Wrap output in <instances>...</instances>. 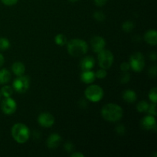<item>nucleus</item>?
I'll list each match as a JSON object with an SVG mask.
<instances>
[{
    "instance_id": "12",
    "label": "nucleus",
    "mask_w": 157,
    "mask_h": 157,
    "mask_svg": "<svg viewBox=\"0 0 157 157\" xmlns=\"http://www.w3.org/2000/svg\"><path fill=\"white\" fill-rule=\"evenodd\" d=\"M61 136L58 133H52L48 138L47 141H46V144L47 147L49 149H56L58 146L61 144Z\"/></svg>"
},
{
    "instance_id": "16",
    "label": "nucleus",
    "mask_w": 157,
    "mask_h": 157,
    "mask_svg": "<svg viewBox=\"0 0 157 157\" xmlns=\"http://www.w3.org/2000/svg\"><path fill=\"white\" fill-rule=\"evenodd\" d=\"M123 99L126 101V102L129 103V104H132L134 103L136 101V94L135 91L128 89V90H124V93L122 94Z\"/></svg>"
},
{
    "instance_id": "14",
    "label": "nucleus",
    "mask_w": 157,
    "mask_h": 157,
    "mask_svg": "<svg viewBox=\"0 0 157 157\" xmlns=\"http://www.w3.org/2000/svg\"><path fill=\"white\" fill-rule=\"evenodd\" d=\"M144 40L150 45L157 44V33L156 30H149L144 35Z\"/></svg>"
},
{
    "instance_id": "7",
    "label": "nucleus",
    "mask_w": 157,
    "mask_h": 157,
    "mask_svg": "<svg viewBox=\"0 0 157 157\" xmlns=\"http://www.w3.org/2000/svg\"><path fill=\"white\" fill-rule=\"evenodd\" d=\"M13 89L16 90L18 93H25L29 90L30 87V79L29 77L20 75L18 78L14 80Z\"/></svg>"
},
{
    "instance_id": "21",
    "label": "nucleus",
    "mask_w": 157,
    "mask_h": 157,
    "mask_svg": "<svg viewBox=\"0 0 157 157\" xmlns=\"http://www.w3.org/2000/svg\"><path fill=\"white\" fill-rule=\"evenodd\" d=\"M11 44L9 39L6 38H0V51H6L9 48Z\"/></svg>"
},
{
    "instance_id": "39",
    "label": "nucleus",
    "mask_w": 157,
    "mask_h": 157,
    "mask_svg": "<svg viewBox=\"0 0 157 157\" xmlns=\"http://www.w3.org/2000/svg\"><path fill=\"white\" fill-rule=\"evenodd\" d=\"M2 96V93H1V90H0V98H1Z\"/></svg>"
},
{
    "instance_id": "10",
    "label": "nucleus",
    "mask_w": 157,
    "mask_h": 157,
    "mask_svg": "<svg viewBox=\"0 0 157 157\" xmlns=\"http://www.w3.org/2000/svg\"><path fill=\"white\" fill-rule=\"evenodd\" d=\"M106 45V41L104 38L101 36H94L90 39V46L92 50L96 53H99L102 50H104Z\"/></svg>"
},
{
    "instance_id": "34",
    "label": "nucleus",
    "mask_w": 157,
    "mask_h": 157,
    "mask_svg": "<svg viewBox=\"0 0 157 157\" xmlns=\"http://www.w3.org/2000/svg\"><path fill=\"white\" fill-rule=\"evenodd\" d=\"M149 72H150V74H153V78H155L156 75V66L154 65L153 67H152L150 69V71H149Z\"/></svg>"
},
{
    "instance_id": "19",
    "label": "nucleus",
    "mask_w": 157,
    "mask_h": 157,
    "mask_svg": "<svg viewBox=\"0 0 157 157\" xmlns=\"http://www.w3.org/2000/svg\"><path fill=\"white\" fill-rule=\"evenodd\" d=\"M55 41L56 44L59 46H64L67 43V38L63 34H58L55 36Z\"/></svg>"
},
{
    "instance_id": "29",
    "label": "nucleus",
    "mask_w": 157,
    "mask_h": 157,
    "mask_svg": "<svg viewBox=\"0 0 157 157\" xmlns=\"http://www.w3.org/2000/svg\"><path fill=\"white\" fill-rule=\"evenodd\" d=\"M1 1L2 2L4 5H6V6H12L16 4V3L18 2V0H1Z\"/></svg>"
},
{
    "instance_id": "15",
    "label": "nucleus",
    "mask_w": 157,
    "mask_h": 157,
    "mask_svg": "<svg viewBox=\"0 0 157 157\" xmlns=\"http://www.w3.org/2000/svg\"><path fill=\"white\" fill-rule=\"evenodd\" d=\"M95 78V74L90 70H86L83 71V72L81 75V79L85 84H91L94 81Z\"/></svg>"
},
{
    "instance_id": "3",
    "label": "nucleus",
    "mask_w": 157,
    "mask_h": 157,
    "mask_svg": "<svg viewBox=\"0 0 157 157\" xmlns=\"http://www.w3.org/2000/svg\"><path fill=\"white\" fill-rule=\"evenodd\" d=\"M12 135L13 139L18 144L27 142L30 136V130L25 124L18 123L15 124L12 128Z\"/></svg>"
},
{
    "instance_id": "31",
    "label": "nucleus",
    "mask_w": 157,
    "mask_h": 157,
    "mask_svg": "<svg viewBox=\"0 0 157 157\" xmlns=\"http://www.w3.org/2000/svg\"><path fill=\"white\" fill-rule=\"evenodd\" d=\"M130 68V63H127V62H124L121 64V70L122 71L126 72V71H128L129 69Z\"/></svg>"
},
{
    "instance_id": "6",
    "label": "nucleus",
    "mask_w": 157,
    "mask_h": 157,
    "mask_svg": "<svg viewBox=\"0 0 157 157\" xmlns=\"http://www.w3.org/2000/svg\"><path fill=\"white\" fill-rule=\"evenodd\" d=\"M130 67L136 72H141L145 66V59L140 52H136L130 56Z\"/></svg>"
},
{
    "instance_id": "25",
    "label": "nucleus",
    "mask_w": 157,
    "mask_h": 157,
    "mask_svg": "<svg viewBox=\"0 0 157 157\" xmlns=\"http://www.w3.org/2000/svg\"><path fill=\"white\" fill-rule=\"evenodd\" d=\"M107 75V71H106L105 69L101 68L96 72V74H95V77H97L98 79H104V78H106Z\"/></svg>"
},
{
    "instance_id": "4",
    "label": "nucleus",
    "mask_w": 157,
    "mask_h": 157,
    "mask_svg": "<svg viewBox=\"0 0 157 157\" xmlns=\"http://www.w3.org/2000/svg\"><path fill=\"white\" fill-rule=\"evenodd\" d=\"M84 95L86 98L91 102H98L104 97V90L100 86L92 84L86 88Z\"/></svg>"
},
{
    "instance_id": "20",
    "label": "nucleus",
    "mask_w": 157,
    "mask_h": 157,
    "mask_svg": "<svg viewBox=\"0 0 157 157\" xmlns=\"http://www.w3.org/2000/svg\"><path fill=\"white\" fill-rule=\"evenodd\" d=\"M1 93L2 96H4L5 98H9L13 94V88L10 86L6 85L4 87H2L1 89Z\"/></svg>"
},
{
    "instance_id": "35",
    "label": "nucleus",
    "mask_w": 157,
    "mask_h": 157,
    "mask_svg": "<svg viewBox=\"0 0 157 157\" xmlns=\"http://www.w3.org/2000/svg\"><path fill=\"white\" fill-rule=\"evenodd\" d=\"M71 156L72 157H84V155L81 153H74L71 154Z\"/></svg>"
},
{
    "instance_id": "28",
    "label": "nucleus",
    "mask_w": 157,
    "mask_h": 157,
    "mask_svg": "<svg viewBox=\"0 0 157 157\" xmlns=\"http://www.w3.org/2000/svg\"><path fill=\"white\" fill-rule=\"evenodd\" d=\"M156 103H153L150 106H149L148 108V111L149 113H150V115H153V116H156Z\"/></svg>"
},
{
    "instance_id": "9",
    "label": "nucleus",
    "mask_w": 157,
    "mask_h": 157,
    "mask_svg": "<svg viewBox=\"0 0 157 157\" xmlns=\"http://www.w3.org/2000/svg\"><path fill=\"white\" fill-rule=\"evenodd\" d=\"M38 122L43 127H51L55 124V117L48 112L41 113L38 117Z\"/></svg>"
},
{
    "instance_id": "22",
    "label": "nucleus",
    "mask_w": 157,
    "mask_h": 157,
    "mask_svg": "<svg viewBox=\"0 0 157 157\" xmlns=\"http://www.w3.org/2000/svg\"><path fill=\"white\" fill-rule=\"evenodd\" d=\"M148 108H149V104L147 101H140V102L138 103L137 105H136V109H137L138 111L141 112V113L147 111Z\"/></svg>"
},
{
    "instance_id": "5",
    "label": "nucleus",
    "mask_w": 157,
    "mask_h": 157,
    "mask_svg": "<svg viewBox=\"0 0 157 157\" xmlns=\"http://www.w3.org/2000/svg\"><path fill=\"white\" fill-rule=\"evenodd\" d=\"M98 63L101 68L108 69L111 67L113 62V55L110 51L102 50L98 53Z\"/></svg>"
},
{
    "instance_id": "27",
    "label": "nucleus",
    "mask_w": 157,
    "mask_h": 157,
    "mask_svg": "<svg viewBox=\"0 0 157 157\" xmlns=\"http://www.w3.org/2000/svg\"><path fill=\"white\" fill-rule=\"evenodd\" d=\"M130 74H129L128 72L127 71L124 72V74L121 75V82L122 83V84H126V83H127L129 81H130Z\"/></svg>"
},
{
    "instance_id": "17",
    "label": "nucleus",
    "mask_w": 157,
    "mask_h": 157,
    "mask_svg": "<svg viewBox=\"0 0 157 157\" xmlns=\"http://www.w3.org/2000/svg\"><path fill=\"white\" fill-rule=\"evenodd\" d=\"M12 71L17 76L22 75L25 71V67L21 62H15L12 66Z\"/></svg>"
},
{
    "instance_id": "1",
    "label": "nucleus",
    "mask_w": 157,
    "mask_h": 157,
    "mask_svg": "<svg viewBox=\"0 0 157 157\" xmlns=\"http://www.w3.org/2000/svg\"><path fill=\"white\" fill-rule=\"evenodd\" d=\"M123 113L122 107L115 104H107L101 109V116L108 122H117L122 118Z\"/></svg>"
},
{
    "instance_id": "24",
    "label": "nucleus",
    "mask_w": 157,
    "mask_h": 157,
    "mask_svg": "<svg viewBox=\"0 0 157 157\" xmlns=\"http://www.w3.org/2000/svg\"><path fill=\"white\" fill-rule=\"evenodd\" d=\"M157 89L156 87H153L150 90L149 93V98L153 103H156L157 101Z\"/></svg>"
},
{
    "instance_id": "38",
    "label": "nucleus",
    "mask_w": 157,
    "mask_h": 157,
    "mask_svg": "<svg viewBox=\"0 0 157 157\" xmlns=\"http://www.w3.org/2000/svg\"><path fill=\"white\" fill-rule=\"evenodd\" d=\"M69 2H78V0H68Z\"/></svg>"
},
{
    "instance_id": "33",
    "label": "nucleus",
    "mask_w": 157,
    "mask_h": 157,
    "mask_svg": "<svg viewBox=\"0 0 157 157\" xmlns=\"http://www.w3.org/2000/svg\"><path fill=\"white\" fill-rule=\"evenodd\" d=\"M94 1L96 6H99V7H102L107 3V0H94Z\"/></svg>"
},
{
    "instance_id": "26",
    "label": "nucleus",
    "mask_w": 157,
    "mask_h": 157,
    "mask_svg": "<svg viewBox=\"0 0 157 157\" xmlns=\"http://www.w3.org/2000/svg\"><path fill=\"white\" fill-rule=\"evenodd\" d=\"M94 18L98 21H103L105 19V15L102 12H95L94 13Z\"/></svg>"
},
{
    "instance_id": "37",
    "label": "nucleus",
    "mask_w": 157,
    "mask_h": 157,
    "mask_svg": "<svg viewBox=\"0 0 157 157\" xmlns=\"http://www.w3.org/2000/svg\"><path fill=\"white\" fill-rule=\"evenodd\" d=\"M4 62H5L4 56H3V55L0 53V67H1V66H2V64H4Z\"/></svg>"
},
{
    "instance_id": "23",
    "label": "nucleus",
    "mask_w": 157,
    "mask_h": 157,
    "mask_svg": "<svg viewBox=\"0 0 157 157\" xmlns=\"http://www.w3.org/2000/svg\"><path fill=\"white\" fill-rule=\"evenodd\" d=\"M122 29L125 32H130L134 29V24L132 21H126L123 24Z\"/></svg>"
},
{
    "instance_id": "32",
    "label": "nucleus",
    "mask_w": 157,
    "mask_h": 157,
    "mask_svg": "<svg viewBox=\"0 0 157 157\" xmlns=\"http://www.w3.org/2000/svg\"><path fill=\"white\" fill-rule=\"evenodd\" d=\"M64 149L67 150V152H71L74 150V146L71 143L67 142L66 143L65 145H64Z\"/></svg>"
},
{
    "instance_id": "11",
    "label": "nucleus",
    "mask_w": 157,
    "mask_h": 157,
    "mask_svg": "<svg viewBox=\"0 0 157 157\" xmlns=\"http://www.w3.org/2000/svg\"><path fill=\"white\" fill-rule=\"evenodd\" d=\"M141 127L144 130H152V129H156V124L154 116L148 115V116H146L145 117L143 118V120L141 121Z\"/></svg>"
},
{
    "instance_id": "2",
    "label": "nucleus",
    "mask_w": 157,
    "mask_h": 157,
    "mask_svg": "<svg viewBox=\"0 0 157 157\" xmlns=\"http://www.w3.org/2000/svg\"><path fill=\"white\" fill-rule=\"evenodd\" d=\"M67 52L73 57H81L88 51V44L85 41L80 38L72 39L67 43Z\"/></svg>"
},
{
    "instance_id": "8",
    "label": "nucleus",
    "mask_w": 157,
    "mask_h": 157,
    "mask_svg": "<svg viewBox=\"0 0 157 157\" xmlns=\"http://www.w3.org/2000/svg\"><path fill=\"white\" fill-rule=\"evenodd\" d=\"M1 109L6 115H12L16 111L17 104L15 100L9 98H6L1 103Z\"/></svg>"
},
{
    "instance_id": "13",
    "label": "nucleus",
    "mask_w": 157,
    "mask_h": 157,
    "mask_svg": "<svg viewBox=\"0 0 157 157\" xmlns=\"http://www.w3.org/2000/svg\"><path fill=\"white\" fill-rule=\"evenodd\" d=\"M95 64L94 58L92 56H86L84 58H82L80 62V65H81V68L82 71L86 70H90L94 67Z\"/></svg>"
},
{
    "instance_id": "36",
    "label": "nucleus",
    "mask_w": 157,
    "mask_h": 157,
    "mask_svg": "<svg viewBox=\"0 0 157 157\" xmlns=\"http://www.w3.org/2000/svg\"><path fill=\"white\" fill-rule=\"evenodd\" d=\"M150 58H151L152 61H155L156 60V54L155 53V52H152V53L150 54Z\"/></svg>"
},
{
    "instance_id": "30",
    "label": "nucleus",
    "mask_w": 157,
    "mask_h": 157,
    "mask_svg": "<svg viewBox=\"0 0 157 157\" xmlns=\"http://www.w3.org/2000/svg\"><path fill=\"white\" fill-rule=\"evenodd\" d=\"M125 130H126L125 127H124V126L122 125V124H120V125H118L117 127H116V131L118 134H121V135L124 134Z\"/></svg>"
},
{
    "instance_id": "18",
    "label": "nucleus",
    "mask_w": 157,
    "mask_h": 157,
    "mask_svg": "<svg viewBox=\"0 0 157 157\" xmlns=\"http://www.w3.org/2000/svg\"><path fill=\"white\" fill-rule=\"evenodd\" d=\"M11 80V73L7 69L0 70V84H6Z\"/></svg>"
}]
</instances>
